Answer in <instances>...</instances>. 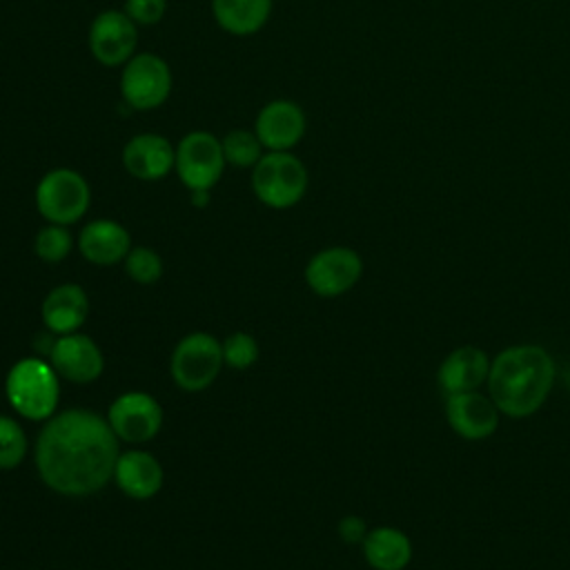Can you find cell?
I'll return each instance as SVG.
<instances>
[{
    "mask_svg": "<svg viewBox=\"0 0 570 570\" xmlns=\"http://www.w3.org/2000/svg\"><path fill=\"white\" fill-rule=\"evenodd\" d=\"M73 247V238L65 225L47 223L45 227L38 229L33 238V252L40 261L45 263H60L69 256Z\"/></svg>",
    "mask_w": 570,
    "mask_h": 570,
    "instance_id": "obj_23",
    "label": "cell"
},
{
    "mask_svg": "<svg viewBox=\"0 0 570 570\" xmlns=\"http://www.w3.org/2000/svg\"><path fill=\"white\" fill-rule=\"evenodd\" d=\"M557 376L550 352L541 345L521 343L501 350L490 361L488 396L510 419H525L548 401Z\"/></svg>",
    "mask_w": 570,
    "mask_h": 570,
    "instance_id": "obj_2",
    "label": "cell"
},
{
    "mask_svg": "<svg viewBox=\"0 0 570 570\" xmlns=\"http://www.w3.org/2000/svg\"><path fill=\"white\" fill-rule=\"evenodd\" d=\"M252 191L269 209H289L307 191L309 174L305 163L292 151H265L252 167Z\"/></svg>",
    "mask_w": 570,
    "mask_h": 570,
    "instance_id": "obj_4",
    "label": "cell"
},
{
    "mask_svg": "<svg viewBox=\"0 0 570 570\" xmlns=\"http://www.w3.org/2000/svg\"><path fill=\"white\" fill-rule=\"evenodd\" d=\"M363 276V258L356 249L334 245L316 252L305 265L307 287L323 296L336 298L350 292Z\"/></svg>",
    "mask_w": 570,
    "mask_h": 570,
    "instance_id": "obj_9",
    "label": "cell"
},
{
    "mask_svg": "<svg viewBox=\"0 0 570 570\" xmlns=\"http://www.w3.org/2000/svg\"><path fill=\"white\" fill-rule=\"evenodd\" d=\"M223 363V343L207 332H191L176 343L169 372L180 390L200 392L216 381Z\"/></svg>",
    "mask_w": 570,
    "mask_h": 570,
    "instance_id": "obj_7",
    "label": "cell"
},
{
    "mask_svg": "<svg viewBox=\"0 0 570 570\" xmlns=\"http://www.w3.org/2000/svg\"><path fill=\"white\" fill-rule=\"evenodd\" d=\"M307 118L298 102L274 98L265 102L254 120V131L265 151H292L305 136Z\"/></svg>",
    "mask_w": 570,
    "mask_h": 570,
    "instance_id": "obj_12",
    "label": "cell"
},
{
    "mask_svg": "<svg viewBox=\"0 0 570 570\" xmlns=\"http://www.w3.org/2000/svg\"><path fill=\"white\" fill-rule=\"evenodd\" d=\"M189 200H191V205L194 207H207L209 205V191L207 189H194V191H189Z\"/></svg>",
    "mask_w": 570,
    "mask_h": 570,
    "instance_id": "obj_29",
    "label": "cell"
},
{
    "mask_svg": "<svg viewBox=\"0 0 570 570\" xmlns=\"http://www.w3.org/2000/svg\"><path fill=\"white\" fill-rule=\"evenodd\" d=\"M220 145L225 163L240 169H252L265 154L254 129H232L220 138Z\"/></svg>",
    "mask_w": 570,
    "mask_h": 570,
    "instance_id": "obj_22",
    "label": "cell"
},
{
    "mask_svg": "<svg viewBox=\"0 0 570 570\" xmlns=\"http://www.w3.org/2000/svg\"><path fill=\"white\" fill-rule=\"evenodd\" d=\"M47 361L60 379L80 385L96 381L105 370V356L98 343L82 332L58 336Z\"/></svg>",
    "mask_w": 570,
    "mask_h": 570,
    "instance_id": "obj_13",
    "label": "cell"
},
{
    "mask_svg": "<svg viewBox=\"0 0 570 570\" xmlns=\"http://www.w3.org/2000/svg\"><path fill=\"white\" fill-rule=\"evenodd\" d=\"M36 209L47 223L73 225L91 205V187L87 178L71 167H53L36 185Z\"/></svg>",
    "mask_w": 570,
    "mask_h": 570,
    "instance_id": "obj_5",
    "label": "cell"
},
{
    "mask_svg": "<svg viewBox=\"0 0 570 570\" xmlns=\"http://www.w3.org/2000/svg\"><path fill=\"white\" fill-rule=\"evenodd\" d=\"M11 407L31 421H47L58 412L60 376L42 356H24L11 365L4 381Z\"/></svg>",
    "mask_w": 570,
    "mask_h": 570,
    "instance_id": "obj_3",
    "label": "cell"
},
{
    "mask_svg": "<svg viewBox=\"0 0 570 570\" xmlns=\"http://www.w3.org/2000/svg\"><path fill=\"white\" fill-rule=\"evenodd\" d=\"M225 167L227 163L223 156L220 138H216L212 131L194 129L176 142L174 171L189 191H212V187H216L223 178Z\"/></svg>",
    "mask_w": 570,
    "mask_h": 570,
    "instance_id": "obj_8",
    "label": "cell"
},
{
    "mask_svg": "<svg viewBox=\"0 0 570 570\" xmlns=\"http://www.w3.org/2000/svg\"><path fill=\"white\" fill-rule=\"evenodd\" d=\"M336 530H338L341 541H343V543H350V546H352V543H363V539H365L367 532H370L365 519L358 517V514H347V517H343V519L338 521Z\"/></svg>",
    "mask_w": 570,
    "mask_h": 570,
    "instance_id": "obj_28",
    "label": "cell"
},
{
    "mask_svg": "<svg viewBox=\"0 0 570 570\" xmlns=\"http://www.w3.org/2000/svg\"><path fill=\"white\" fill-rule=\"evenodd\" d=\"M258 358V341L247 332H234L223 341V361L232 370H247Z\"/></svg>",
    "mask_w": 570,
    "mask_h": 570,
    "instance_id": "obj_26",
    "label": "cell"
},
{
    "mask_svg": "<svg viewBox=\"0 0 570 570\" xmlns=\"http://www.w3.org/2000/svg\"><path fill=\"white\" fill-rule=\"evenodd\" d=\"M27 454V434L22 425L0 414V470H13L24 461Z\"/></svg>",
    "mask_w": 570,
    "mask_h": 570,
    "instance_id": "obj_25",
    "label": "cell"
},
{
    "mask_svg": "<svg viewBox=\"0 0 570 570\" xmlns=\"http://www.w3.org/2000/svg\"><path fill=\"white\" fill-rule=\"evenodd\" d=\"M274 9V0H212L214 22L229 36L258 33Z\"/></svg>",
    "mask_w": 570,
    "mask_h": 570,
    "instance_id": "obj_21",
    "label": "cell"
},
{
    "mask_svg": "<svg viewBox=\"0 0 570 570\" xmlns=\"http://www.w3.org/2000/svg\"><path fill=\"white\" fill-rule=\"evenodd\" d=\"M122 263H125L127 276L140 285H151V283L160 281L163 269H165L160 254L145 245H134Z\"/></svg>",
    "mask_w": 570,
    "mask_h": 570,
    "instance_id": "obj_24",
    "label": "cell"
},
{
    "mask_svg": "<svg viewBox=\"0 0 570 570\" xmlns=\"http://www.w3.org/2000/svg\"><path fill=\"white\" fill-rule=\"evenodd\" d=\"M122 11L136 27H154L167 13V0H125Z\"/></svg>",
    "mask_w": 570,
    "mask_h": 570,
    "instance_id": "obj_27",
    "label": "cell"
},
{
    "mask_svg": "<svg viewBox=\"0 0 570 570\" xmlns=\"http://www.w3.org/2000/svg\"><path fill=\"white\" fill-rule=\"evenodd\" d=\"M87 47L98 65L122 67L136 53L138 27L122 9H105L89 24Z\"/></svg>",
    "mask_w": 570,
    "mask_h": 570,
    "instance_id": "obj_10",
    "label": "cell"
},
{
    "mask_svg": "<svg viewBox=\"0 0 570 570\" xmlns=\"http://www.w3.org/2000/svg\"><path fill=\"white\" fill-rule=\"evenodd\" d=\"M42 323L53 334H71L82 327L89 314L87 292L76 283L56 285L42 301Z\"/></svg>",
    "mask_w": 570,
    "mask_h": 570,
    "instance_id": "obj_19",
    "label": "cell"
},
{
    "mask_svg": "<svg viewBox=\"0 0 570 570\" xmlns=\"http://www.w3.org/2000/svg\"><path fill=\"white\" fill-rule=\"evenodd\" d=\"M107 421L120 441L147 443L163 428V407L151 394L131 390L111 401Z\"/></svg>",
    "mask_w": 570,
    "mask_h": 570,
    "instance_id": "obj_11",
    "label": "cell"
},
{
    "mask_svg": "<svg viewBox=\"0 0 570 570\" xmlns=\"http://www.w3.org/2000/svg\"><path fill=\"white\" fill-rule=\"evenodd\" d=\"M131 247L127 227L114 218H94L85 223L78 234V249L91 265L109 267L122 263Z\"/></svg>",
    "mask_w": 570,
    "mask_h": 570,
    "instance_id": "obj_16",
    "label": "cell"
},
{
    "mask_svg": "<svg viewBox=\"0 0 570 570\" xmlns=\"http://www.w3.org/2000/svg\"><path fill=\"white\" fill-rule=\"evenodd\" d=\"M499 410L494 401L479 390L445 396V419L454 434L465 441H483L499 428Z\"/></svg>",
    "mask_w": 570,
    "mask_h": 570,
    "instance_id": "obj_15",
    "label": "cell"
},
{
    "mask_svg": "<svg viewBox=\"0 0 570 570\" xmlns=\"http://www.w3.org/2000/svg\"><path fill=\"white\" fill-rule=\"evenodd\" d=\"M490 374V356L476 345L454 347L436 370V383L441 392L459 394L479 390Z\"/></svg>",
    "mask_w": 570,
    "mask_h": 570,
    "instance_id": "obj_17",
    "label": "cell"
},
{
    "mask_svg": "<svg viewBox=\"0 0 570 570\" xmlns=\"http://www.w3.org/2000/svg\"><path fill=\"white\" fill-rule=\"evenodd\" d=\"M174 87L169 62L151 51H136L120 71V98L134 111H151L167 102Z\"/></svg>",
    "mask_w": 570,
    "mask_h": 570,
    "instance_id": "obj_6",
    "label": "cell"
},
{
    "mask_svg": "<svg viewBox=\"0 0 570 570\" xmlns=\"http://www.w3.org/2000/svg\"><path fill=\"white\" fill-rule=\"evenodd\" d=\"M118 441L107 416L94 410L69 407L56 412L36 439L38 476L62 497L96 494L114 479L120 456Z\"/></svg>",
    "mask_w": 570,
    "mask_h": 570,
    "instance_id": "obj_1",
    "label": "cell"
},
{
    "mask_svg": "<svg viewBox=\"0 0 570 570\" xmlns=\"http://www.w3.org/2000/svg\"><path fill=\"white\" fill-rule=\"evenodd\" d=\"M125 171L142 183H156L174 171L176 145H171L163 134L142 131L131 136L120 151Z\"/></svg>",
    "mask_w": 570,
    "mask_h": 570,
    "instance_id": "obj_14",
    "label": "cell"
},
{
    "mask_svg": "<svg viewBox=\"0 0 570 570\" xmlns=\"http://www.w3.org/2000/svg\"><path fill=\"white\" fill-rule=\"evenodd\" d=\"M363 557L374 570H405L412 561L410 537L394 525H379L361 543Z\"/></svg>",
    "mask_w": 570,
    "mask_h": 570,
    "instance_id": "obj_20",
    "label": "cell"
},
{
    "mask_svg": "<svg viewBox=\"0 0 570 570\" xmlns=\"http://www.w3.org/2000/svg\"><path fill=\"white\" fill-rule=\"evenodd\" d=\"M114 481L122 494L145 501L163 488V465L145 450L120 452L114 470Z\"/></svg>",
    "mask_w": 570,
    "mask_h": 570,
    "instance_id": "obj_18",
    "label": "cell"
}]
</instances>
